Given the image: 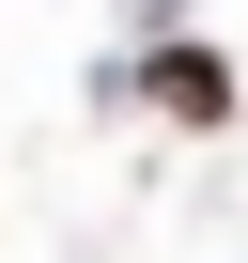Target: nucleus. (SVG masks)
I'll use <instances>...</instances> for the list:
<instances>
[{
  "mask_svg": "<svg viewBox=\"0 0 248 263\" xmlns=\"http://www.w3.org/2000/svg\"><path fill=\"white\" fill-rule=\"evenodd\" d=\"M155 93H171L186 124H217V108H233V78H217V62H155Z\"/></svg>",
  "mask_w": 248,
  "mask_h": 263,
  "instance_id": "obj_1",
  "label": "nucleus"
}]
</instances>
